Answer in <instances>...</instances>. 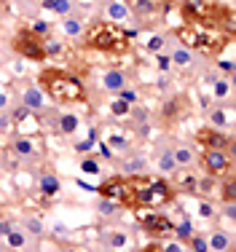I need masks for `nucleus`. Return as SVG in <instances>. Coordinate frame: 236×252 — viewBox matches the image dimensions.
I'll list each match as a JSON object with an SVG mask.
<instances>
[{"label":"nucleus","instance_id":"nucleus-27","mask_svg":"<svg viewBox=\"0 0 236 252\" xmlns=\"http://www.w3.org/2000/svg\"><path fill=\"white\" fill-rule=\"evenodd\" d=\"M185 244L191 247V252H209V244H207V236H204V233L193 231L191 236L185 239Z\"/></svg>","mask_w":236,"mask_h":252},{"label":"nucleus","instance_id":"nucleus-44","mask_svg":"<svg viewBox=\"0 0 236 252\" xmlns=\"http://www.w3.org/2000/svg\"><path fill=\"white\" fill-rule=\"evenodd\" d=\"M11 228H14L11 223H0V239H5V236H8V233H11Z\"/></svg>","mask_w":236,"mask_h":252},{"label":"nucleus","instance_id":"nucleus-21","mask_svg":"<svg viewBox=\"0 0 236 252\" xmlns=\"http://www.w3.org/2000/svg\"><path fill=\"white\" fill-rule=\"evenodd\" d=\"M40 5L59 16H70V11H72V0H40Z\"/></svg>","mask_w":236,"mask_h":252},{"label":"nucleus","instance_id":"nucleus-4","mask_svg":"<svg viewBox=\"0 0 236 252\" xmlns=\"http://www.w3.org/2000/svg\"><path fill=\"white\" fill-rule=\"evenodd\" d=\"M11 46H14V51L19 54L22 59H27V62H46V40L40 38L38 32H33L30 27L16 30Z\"/></svg>","mask_w":236,"mask_h":252},{"label":"nucleus","instance_id":"nucleus-22","mask_svg":"<svg viewBox=\"0 0 236 252\" xmlns=\"http://www.w3.org/2000/svg\"><path fill=\"white\" fill-rule=\"evenodd\" d=\"M145 166H148V161H145L142 156L126 158V161H124V175H126V177H137V175H140V172L145 169Z\"/></svg>","mask_w":236,"mask_h":252},{"label":"nucleus","instance_id":"nucleus-18","mask_svg":"<svg viewBox=\"0 0 236 252\" xmlns=\"http://www.w3.org/2000/svg\"><path fill=\"white\" fill-rule=\"evenodd\" d=\"M78 126H81V118H78L75 113H62V116L57 118V129L62 131L65 137H72L78 131Z\"/></svg>","mask_w":236,"mask_h":252},{"label":"nucleus","instance_id":"nucleus-36","mask_svg":"<svg viewBox=\"0 0 236 252\" xmlns=\"http://www.w3.org/2000/svg\"><path fill=\"white\" fill-rule=\"evenodd\" d=\"M116 97H121L124 102H129V105H137V99H140V97H137V92H135V89H132V86L121 89V92L116 94Z\"/></svg>","mask_w":236,"mask_h":252},{"label":"nucleus","instance_id":"nucleus-9","mask_svg":"<svg viewBox=\"0 0 236 252\" xmlns=\"http://www.w3.org/2000/svg\"><path fill=\"white\" fill-rule=\"evenodd\" d=\"M46 102H48V97L40 92L38 83H30V86H24V92H22V105L27 107V110L40 113V110H46V107H48Z\"/></svg>","mask_w":236,"mask_h":252},{"label":"nucleus","instance_id":"nucleus-8","mask_svg":"<svg viewBox=\"0 0 236 252\" xmlns=\"http://www.w3.org/2000/svg\"><path fill=\"white\" fill-rule=\"evenodd\" d=\"M202 169L207 177L220 180L231 172V153L228 151H204L202 153Z\"/></svg>","mask_w":236,"mask_h":252},{"label":"nucleus","instance_id":"nucleus-19","mask_svg":"<svg viewBox=\"0 0 236 252\" xmlns=\"http://www.w3.org/2000/svg\"><path fill=\"white\" fill-rule=\"evenodd\" d=\"M183 110H185V99L183 97H174V99H169L164 105L161 116H164V121H177V118L183 116Z\"/></svg>","mask_w":236,"mask_h":252},{"label":"nucleus","instance_id":"nucleus-31","mask_svg":"<svg viewBox=\"0 0 236 252\" xmlns=\"http://www.w3.org/2000/svg\"><path fill=\"white\" fill-rule=\"evenodd\" d=\"M164 46H167V38H164V35H150V38L145 40V51H150V54L164 51Z\"/></svg>","mask_w":236,"mask_h":252},{"label":"nucleus","instance_id":"nucleus-39","mask_svg":"<svg viewBox=\"0 0 236 252\" xmlns=\"http://www.w3.org/2000/svg\"><path fill=\"white\" fill-rule=\"evenodd\" d=\"M212 215H215L212 204H209V201H199V218L207 220V218H212Z\"/></svg>","mask_w":236,"mask_h":252},{"label":"nucleus","instance_id":"nucleus-41","mask_svg":"<svg viewBox=\"0 0 236 252\" xmlns=\"http://www.w3.org/2000/svg\"><path fill=\"white\" fill-rule=\"evenodd\" d=\"M161 250L164 252H183V242H167V244H161Z\"/></svg>","mask_w":236,"mask_h":252},{"label":"nucleus","instance_id":"nucleus-10","mask_svg":"<svg viewBox=\"0 0 236 252\" xmlns=\"http://www.w3.org/2000/svg\"><path fill=\"white\" fill-rule=\"evenodd\" d=\"M38 190L40 196H46V199H54V196H59V190H62V183H59V177L54 175V172H40L38 177Z\"/></svg>","mask_w":236,"mask_h":252},{"label":"nucleus","instance_id":"nucleus-13","mask_svg":"<svg viewBox=\"0 0 236 252\" xmlns=\"http://www.w3.org/2000/svg\"><path fill=\"white\" fill-rule=\"evenodd\" d=\"M172 156H174V164H177V169H191V166L196 164V148H191V145H177V148H172Z\"/></svg>","mask_w":236,"mask_h":252},{"label":"nucleus","instance_id":"nucleus-5","mask_svg":"<svg viewBox=\"0 0 236 252\" xmlns=\"http://www.w3.org/2000/svg\"><path fill=\"white\" fill-rule=\"evenodd\" d=\"M102 199H110L121 204V207H129L132 209V180L126 175H116V177H107L105 183H100V188H94Z\"/></svg>","mask_w":236,"mask_h":252},{"label":"nucleus","instance_id":"nucleus-47","mask_svg":"<svg viewBox=\"0 0 236 252\" xmlns=\"http://www.w3.org/2000/svg\"><path fill=\"white\" fill-rule=\"evenodd\" d=\"M153 3H156V0H153Z\"/></svg>","mask_w":236,"mask_h":252},{"label":"nucleus","instance_id":"nucleus-35","mask_svg":"<svg viewBox=\"0 0 236 252\" xmlns=\"http://www.w3.org/2000/svg\"><path fill=\"white\" fill-rule=\"evenodd\" d=\"M156 67H159L161 73H169V70H172V62H169V54H164V51H159V54H156Z\"/></svg>","mask_w":236,"mask_h":252},{"label":"nucleus","instance_id":"nucleus-12","mask_svg":"<svg viewBox=\"0 0 236 252\" xmlns=\"http://www.w3.org/2000/svg\"><path fill=\"white\" fill-rule=\"evenodd\" d=\"M207 244H209V252H228L234 247V239H231V231H209L207 236Z\"/></svg>","mask_w":236,"mask_h":252},{"label":"nucleus","instance_id":"nucleus-26","mask_svg":"<svg viewBox=\"0 0 236 252\" xmlns=\"http://www.w3.org/2000/svg\"><path fill=\"white\" fill-rule=\"evenodd\" d=\"M81 172L86 177H100L102 175V164L94 158V156H86V158L81 161Z\"/></svg>","mask_w":236,"mask_h":252},{"label":"nucleus","instance_id":"nucleus-33","mask_svg":"<svg viewBox=\"0 0 236 252\" xmlns=\"http://www.w3.org/2000/svg\"><path fill=\"white\" fill-rule=\"evenodd\" d=\"M105 148H118V151H129V140H126V137H121V134H107Z\"/></svg>","mask_w":236,"mask_h":252},{"label":"nucleus","instance_id":"nucleus-25","mask_svg":"<svg viewBox=\"0 0 236 252\" xmlns=\"http://www.w3.org/2000/svg\"><path fill=\"white\" fill-rule=\"evenodd\" d=\"M209 121H212V126H215V129H228V126H231V116H228V113L223 110L220 105H217L215 110L209 113Z\"/></svg>","mask_w":236,"mask_h":252},{"label":"nucleus","instance_id":"nucleus-16","mask_svg":"<svg viewBox=\"0 0 236 252\" xmlns=\"http://www.w3.org/2000/svg\"><path fill=\"white\" fill-rule=\"evenodd\" d=\"M169 62H172V67H180V70H188L193 64V51L183 49V46H174L172 54H169Z\"/></svg>","mask_w":236,"mask_h":252},{"label":"nucleus","instance_id":"nucleus-23","mask_svg":"<svg viewBox=\"0 0 236 252\" xmlns=\"http://www.w3.org/2000/svg\"><path fill=\"white\" fill-rule=\"evenodd\" d=\"M159 169L164 172V175H172L174 169H177V164H174V156H172V148H164V151L159 153Z\"/></svg>","mask_w":236,"mask_h":252},{"label":"nucleus","instance_id":"nucleus-1","mask_svg":"<svg viewBox=\"0 0 236 252\" xmlns=\"http://www.w3.org/2000/svg\"><path fill=\"white\" fill-rule=\"evenodd\" d=\"M38 86L57 105H81L86 102V86L78 75L67 73L65 67H43L38 75Z\"/></svg>","mask_w":236,"mask_h":252},{"label":"nucleus","instance_id":"nucleus-32","mask_svg":"<svg viewBox=\"0 0 236 252\" xmlns=\"http://www.w3.org/2000/svg\"><path fill=\"white\" fill-rule=\"evenodd\" d=\"M212 92H215V99H226L228 94H231V81H217L212 83Z\"/></svg>","mask_w":236,"mask_h":252},{"label":"nucleus","instance_id":"nucleus-38","mask_svg":"<svg viewBox=\"0 0 236 252\" xmlns=\"http://www.w3.org/2000/svg\"><path fill=\"white\" fill-rule=\"evenodd\" d=\"M92 148H94V134H89L86 140H81V142L75 145V151H78V153H89Z\"/></svg>","mask_w":236,"mask_h":252},{"label":"nucleus","instance_id":"nucleus-14","mask_svg":"<svg viewBox=\"0 0 236 252\" xmlns=\"http://www.w3.org/2000/svg\"><path fill=\"white\" fill-rule=\"evenodd\" d=\"M105 16H107V22L124 25V22L129 19V8H126V3H121V0H107L105 3Z\"/></svg>","mask_w":236,"mask_h":252},{"label":"nucleus","instance_id":"nucleus-43","mask_svg":"<svg viewBox=\"0 0 236 252\" xmlns=\"http://www.w3.org/2000/svg\"><path fill=\"white\" fill-rule=\"evenodd\" d=\"M140 252H164V250H161V244H159V242H150V244H145Z\"/></svg>","mask_w":236,"mask_h":252},{"label":"nucleus","instance_id":"nucleus-28","mask_svg":"<svg viewBox=\"0 0 236 252\" xmlns=\"http://www.w3.org/2000/svg\"><path fill=\"white\" fill-rule=\"evenodd\" d=\"M5 244H8L11 250H24V244H27V233L19 231V228H11V233L5 236Z\"/></svg>","mask_w":236,"mask_h":252},{"label":"nucleus","instance_id":"nucleus-37","mask_svg":"<svg viewBox=\"0 0 236 252\" xmlns=\"http://www.w3.org/2000/svg\"><path fill=\"white\" fill-rule=\"evenodd\" d=\"M97 207H100V212H102V215H113V212H116V209L121 207V204L110 201V199H102V196H100V204H97Z\"/></svg>","mask_w":236,"mask_h":252},{"label":"nucleus","instance_id":"nucleus-17","mask_svg":"<svg viewBox=\"0 0 236 252\" xmlns=\"http://www.w3.org/2000/svg\"><path fill=\"white\" fill-rule=\"evenodd\" d=\"M11 148H14V153H16V156H22V158H33V156L38 153V148H35L33 137H24V134L16 137V140L11 142Z\"/></svg>","mask_w":236,"mask_h":252},{"label":"nucleus","instance_id":"nucleus-29","mask_svg":"<svg viewBox=\"0 0 236 252\" xmlns=\"http://www.w3.org/2000/svg\"><path fill=\"white\" fill-rule=\"evenodd\" d=\"M132 107H135V105H129V102H124L121 97H116V99L110 102V116L126 118V116H132Z\"/></svg>","mask_w":236,"mask_h":252},{"label":"nucleus","instance_id":"nucleus-6","mask_svg":"<svg viewBox=\"0 0 236 252\" xmlns=\"http://www.w3.org/2000/svg\"><path fill=\"white\" fill-rule=\"evenodd\" d=\"M140 215V223L145 228V233H150L153 239H167L174 236V223L161 212H148V209H135Z\"/></svg>","mask_w":236,"mask_h":252},{"label":"nucleus","instance_id":"nucleus-34","mask_svg":"<svg viewBox=\"0 0 236 252\" xmlns=\"http://www.w3.org/2000/svg\"><path fill=\"white\" fill-rule=\"evenodd\" d=\"M24 233H33V236H43V223L40 220H35V218H27L24 220Z\"/></svg>","mask_w":236,"mask_h":252},{"label":"nucleus","instance_id":"nucleus-2","mask_svg":"<svg viewBox=\"0 0 236 252\" xmlns=\"http://www.w3.org/2000/svg\"><path fill=\"white\" fill-rule=\"evenodd\" d=\"M83 46L102 54H124L129 51V38L132 32L124 25H116V22L107 19H97L89 27H83Z\"/></svg>","mask_w":236,"mask_h":252},{"label":"nucleus","instance_id":"nucleus-46","mask_svg":"<svg viewBox=\"0 0 236 252\" xmlns=\"http://www.w3.org/2000/svg\"><path fill=\"white\" fill-rule=\"evenodd\" d=\"M40 252H46V250H40ZM48 252H54V250H48Z\"/></svg>","mask_w":236,"mask_h":252},{"label":"nucleus","instance_id":"nucleus-20","mask_svg":"<svg viewBox=\"0 0 236 252\" xmlns=\"http://www.w3.org/2000/svg\"><path fill=\"white\" fill-rule=\"evenodd\" d=\"M62 32L67 35V38H81L83 35V22L78 19V16H65L62 19Z\"/></svg>","mask_w":236,"mask_h":252},{"label":"nucleus","instance_id":"nucleus-24","mask_svg":"<svg viewBox=\"0 0 236 252\" xmlns=\"http://www.w3.org/2000/svg\"><path fill=\"white\" fill-rule=\"evenodd\" d=\"M126 8H129V14H153L156 3L153 0H129Z\"/></svg>","mask_w":236,"mask_h":252},{"label":"nucleus","instance_id":"nucleus-3","mask_svg":"<svg viewBox=\"0 0 236 252\" xmlns=\"http://www.w3.org/2000/svg\"><path fill=\"white\" fill-rule=\"evenodd\" d=\"M132 180V209H156L164 207L174 199L177 190L172 188V183L161 177H129Z\"/></svg>","mask_w":236,"mask_h":252},{"label":"nucleus","instance_id":"nucleus-42","mask_svg":"<svg viewBox=\"0 0 236 252\" xmlns=\"http://www.w3.org/2000/svg\"><path fill=\"white\" fill-rule=\"evenodd\" d=\"M217 67L226 70V73L231 75V73H234V59H217Z\"/></svg>","mask_w":236,"mask_h":252},{"label":"nucleus","instance_id":"nucleus-40","mask_svg":"<svg viewBox=\"0 0 236 252\" xmlns=\"http://www.w3.org/2000/svg\"><path fill=\"white\" fill-rule=\"evenodd\" d=\"M223 218L234 225V220H236V201H231V204H226V207H223Z\"/></svg>","mask_w":236,"mask_h":252},{"label":"nucleus","instance_id":"nucleus-11","mask_svg":"<svg viewBox=\"0 0 236 252\" xmlns=\"http://www.w3.org/2000/svg\"><path fill=\"white\" fill-rule=\"evenodd\" d=\"M102 86H105V92L118 94L121 89L129 86V75H126L124 70H107V73L102 75Z\"/></svg>","mask_w":236,"mask_h":252},{"label":"nucleus","instance_id":"nucleus-7","mask_svg":"<svg viewBox=\"0 0 236 252\" xmlns=\"http://www.w3.org/2000/svg\"><path fill=\"white\" fill-rule=\"evenodd\" d=\"M196 142H199V148H204V151H228L231 153V148H234L231 137H228L223 129H215V126L199 129L196 131Z\"/></svg>","mask_w":236,"mask_h":252},{"label":"nucleus","instance_id":"nucleus-30","mask_svg":"<svg viewBox=\"0 0 236 252\" xmlns=\"http://www.w3.org/2000/svg\"><path fill=\"white\" fill-rule=\"evenodd\" d=\"M129 233H124V231H110L107 233V244L110 247H116V250H124V247H129Z\"/></svg>","mask_w":236,"mask_h":252},{"label":"nucleus","instance_id":"nucleus-15","mask_svg":"<svg viewBox=\"0 0 236 252\" xmlns=\"http://www.w3.org/2000/svg\"><path fill=\"white\" fill-rule=\"evenodd\" d=\"M217 199H223L226 204L236 201V183H234V175H231V172L217 180Z\"/></svg>","mask_w":236,"mask_h":252},{"label":"nucleus","instance_id":"nucleus-45","mask_svg":"<svg viewBox=\"0 0 236 252\" xmlns=\"http://www.w3.org/2000/svg\"><path fill=\"white\" fill-rule=\"evenodd\" d=\"M5 105H8V97H5V94H3V92H0V110H3V107H5Z\"/></svg>","mask_w":236,"mask_h":252}]
</instances>
